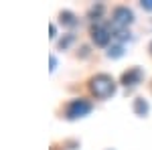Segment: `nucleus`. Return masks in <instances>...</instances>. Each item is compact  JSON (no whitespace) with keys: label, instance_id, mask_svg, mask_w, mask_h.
I'll return each mask as SVG.
<instances>
[{"label":"nucleus","instance_id":"obj_6","mask_svg":"<svg viewBox=\"0 0 152 150\" xmlns=\"http://www.w3.org/2000/svg\"><path fill=\"white\" fill-rule=\"evenodd\" d=\"M134 112L138 116H146L148 114V102H144L142 97H138V100L134 102Z\"/></svg>","mask_w":152,"mask_h":150},{"label":"nucleus","instance_id":"obj_1","mask_svg":"<svg viewBox=\"0 0 152 150\" xmlns=\"http://www.w3.org/2000/svg\"><path fill=\"white\" fill-rule=\"evenodd\" d=\"M89 87H91L95 97L107 100V97H112L116 93V81L112 79L110 75H105V73H99V75H95L94 79H91V85Z\"/></svg>","mask_w":152,"mask_h":150},{"label":"nucleus","instance_id":"obj_12","mask_svg":"<svg viewBox=\"0 0 152 150\" xmlns=\"http://www.w3.org/2000/svg\"><path fill=\"white\" fill-rule=\"evenodd\" d=\"M55 67H57V59L51 55V71H55Z\"/></svg>","mask_w":152,"mask_h":150},{"label":"nucleus","instance_id":"obj_4","mask_svg":"<svg viewBox=\"0 0 152 150\" xmlns=\"http://www.w3.org/2000/svg\"><path fill=\"white\" fill-rule=\"evenodd\" d=\"M112 37H114V33L110 31V26H105V24H94L91 26V39H94L95 45L105 47L112 41Z\"/></svg>","mask_w":152,"mask_h":150},{"label":"nucleus","instance_id":"obj_11","mask_svg":"<svg viewBox=\"0 0 152 150\" xmlns=\"http://www.w3.org/2000/svg\"><path fill=\"white\" fill-rule=\"evenodd\" d=\"M142 8H146V10H152V0H142Z\"/></svg>","mask_w":152,"mask_h":150},{"label":"nucleus","instance_id":"obj_10","mask_svg":"<svg viewBox=\"0 0 152 150\" xmlns=\"http://www.w3.org/2000/svg\"><path fill=\"white\" fill-rule=\"evenodd\" d=\"M73 41H75V37H73V35H67L65 39H61V41H59V47H61V49H67Z\"/></svg>","mask_w":152,"mask_h":150},{"label":"nucleus","instance_id":"obj_7","mask_svg":"<svg viewBox=\"0 0 152 150\" xmlns=\"http://www.w3.org/2000/svg\"><path fill=\"white\" fill-rule=\"evenodd\" d=\"M61 23H65L67 26H75V24H77V20H75L73 12H69V10H63V12H61Z\"/></svg>","mask_w":152,"mask_h":150},{"label":"nucleus","instance_id":"obj_13","mask_svg":"<svg viewBox=\"0 0 152 150\" xmlns=\"http://www.w3.org/2000/svg\"><path fill=\"white\" fill-rule=\"evenodd\" d=\"M150 51H152V43H150Z\"/></svg>","mask_w":152,"mask_h":150},{"label":"nucleus","instance_id":"obj_3","mask_svg":"<svg viewBox=\"0 0 152 150\" xmlns=\"http://www.w3.org/2000/svg\"><path fill=\"white\" fill-rule=\"evenodd\" d=\"M91 112V104L85 102V100H73L69 102V105L65 108V116L69 120H77V118H83Z\"/></svg>","mask_w":152,"mask_h":150},{"label":"nucleus","instance_id":"obj_5","mask_svg":"<svg viewBox=\"0 0 152 150\" xmlns=\"http://www.w3.org/2000/svg\"><path fill=\"white\" fill-rule=\"evenodd\" d=\"M142 77H144V71H142L140 67H132V69H128L122 75V83H124L126 87H134V85H138L142 81Z\"/></svg>","mask_w":152,"mask_h":150},{"label":"nucleus","instance_id":"obj_2","mask_svg":"<svg viewBox=\"0 0 152 150\" xmlns=\"http://www.w3.org/2000/svg\"><path fill=\"white\" fill-rule=\"evenodd\" d=\"M134 20V14L130 8L126 6H118L116 10L112 12V26H114V33L116 31H126Z\"/></svg>","mask_w":152,"mask_h":150},{"label":"nucleus","instance_id":"obj_8","mask_svg":"<svg viewBox=\"0 0 152 150\" xmlns=\"http://www.w3.org/2000/svg\"><path fill=\"white\" fill-rule=\"evenodd\" d=\"M122 55H124V47L122 45H112L110 47V51H107V57H122Z\"/></svg>","mask_w":152,"mask_h":150},{"label":"nucleus","instance_id":"obj_9","mask_svg":"<svg viewBox=\"0 0 152 150\" xmlns=\"http://www.w3.org/2000/svg\"><path fill=\"white\" fill-rule=\"evenodd\" d=\"M102 12H104V6H102V4H97V6H94V8H91V10H89V16H91V18H94V20H97V18H99V14H102Z\"/></svg>","mask_w":152,"mask_h":150}]
</instances>
